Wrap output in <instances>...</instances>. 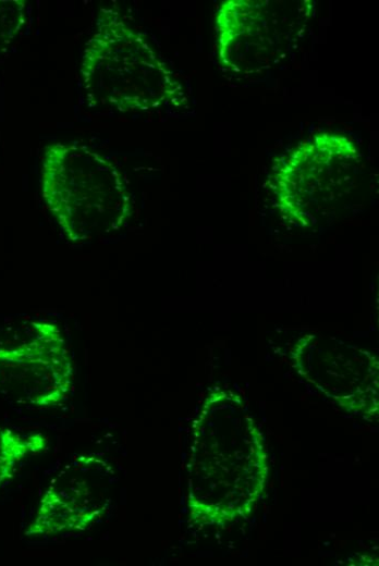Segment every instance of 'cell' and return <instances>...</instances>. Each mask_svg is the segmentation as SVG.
<instances>
[{
    "instance_id": "obj_1",
    "label": "cell",
    "mask_w": 379,
    "mask_h": 566,
    "mask_svg": "<svg viewBox=\"0 0 379 566\" xmlns=\"http://www.w3.org/2000/svg\"><path fill=\"white\" fill-rule=\"evenodd\" d=\"M41 194L60 229L74 243L120 230L131 213L127 187L115 164L76 142L46 147Z\"/></svg>"
},
{
    "instance_id": "obj_2",
    "label": "cell",
    "mask_w": 379,
    "mask_h": 566,
    "mask_svg": "<svg viewBox=\"0 0 379 566\" xmlns=\"http://www.w3.org/2000/svg\"><path fill=\"white\" fill-rule=\"evenodd\" d=\"M81 82L91 103L121 112L158 108L181 88L146 40L113 12L102 14L85 46Z\"/></svg>"
},
{
    "instance_id": "obj_3",
    "label": "cell",
    "mask_w": 379,
    "mask_h": 566,
    "mask_svg": "<svg viewBox=\"0 0 379 566\" xmlns=\"http://www.w3.org/2000/svg\"><path fill=\"white\" fill-rule=\"evenodd\" d=\"M36 328L33 341L0 350V372L9 371L33 402L50 404L68 393L72 371L59 330L50 323Z\"/></svg>"
},
{
    "instance_id": "obj_4",
    "label": "cell",
    "mask_w": 379,
    "mask_h": 566,
    "mask_svg": "<svg viewBox=\"0 0 379 566\" xmlns=\"http://www.w3.org/2000/svg\"><path fill=\"white\" fill-rule=\"evenodd\" d=\"M23 1H0V50L20 33L25 23Z\"/></svg>"
}]
</instances>
